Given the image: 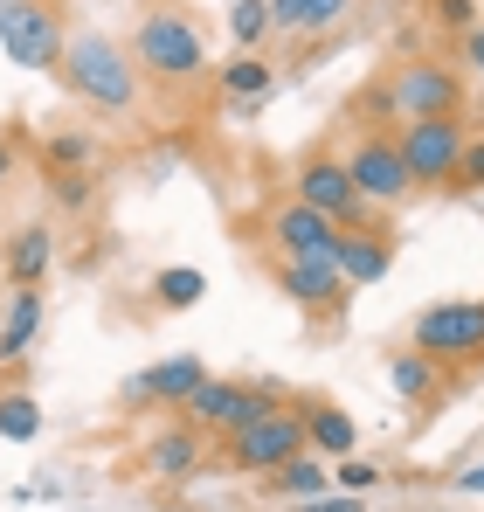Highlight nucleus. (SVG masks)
Instances as JSON below:
<instances>
[{"instance_id": "obj_1", "label": "nucleus", "mask_w": 484, "mask_h": 512, "mask_svg": "<svg viewBox=\"0 0 484 512\" xmlns=\"http://www.w3.org/2000/svg\"><path fill=\"white\" fill-rule=\"evenodd\" d=\"M56 77L77 90L83 104H97V111H132V104H139L132 49H125V42H111V35H97V28H77V35H70L63 70H56Z\"/></svg>"}, {"instance_id": "obj_2", "label": "nucleus", "mask_w": 484, "mask_h": 512, "mask_svg": "<svg viewBox=\"0 0 484 512\" xmlns=\"http://www.w3.org/2000/svg\"><path fill=\"white\" fill-rule=\"evenodd\" d=\"M132 56H139V70L160 77V84H194V77L208 70V42H201V28H194V14L173 7V0L153 7V14L139 21Z\"/></svg>"}, {"instance_id": "obj_3", "label": "nucleus", "mask_w": 484, "mask_h": 512, "mask_svg": "<svg viewBox=\"0 0 484 512\" xmlns=\"http://www.w3.org/2000/svg\"><path fill=\"white\" fill-rule=\"evenodd\" d=\"M415 353H429L436 367H478L484 360V298H443L415 319L408 333Z\"/></svg>"}, {"instance_id": "obj_4", "label": "nucleus", "mask_w": 484, "mask_h": 512, "mask_svg": "<svg viewBox=\"0 0 484 512\" xmlns=\"http://www.w3.org/2000/svg\"><path fill=\"white\" fill-rule=\"evenodd\" d=\"M395 146H402V167L415 187H450L464 173L471 132H464V118H408L395 132Z\"/></svg>"}, {"instance_id": "obj_5", "label": "nucleus", "mask_w": 484, "mask_h": 512, "mask_svg": "<svg viewBox=\"0 0 484 512\" xmlns=\"http://www.w3.org/2000/svg\"><path fill=\"white\" fill-rule=\"evenodd\" d=\"M0 49L21 70H63L70 28H63V14L49 0H0Z\"/></svg>"}, {"instance_id": "obj_6", "label": "nucleus", "mask_w": 484, "mask_h": 512, "mask_svg": "<svg viewBox=\"0 0 484 512\" xmlns=\"http://www.w3.org/2000/svg\"><path fill=\"white\" fill-rule=\"evenodd\" d=\"M305 450H312V443H305V409H284V402L229 436V464H236V471H263V478L284 471V464L305 457Z\"/></svg>"}, {"instance_id": "obj_7", "label": "nucleus", "mask_w": 484, "mask_h": 512, "mask_svg": "<svg viewBox=\"0 0 484 512\" xmlns=\"http://www.w3.org/2000/svg\"><path fill=\"white\" fill-rule=\"evenodd\" d=\"M381 104L402 111V125H408V118H457V104H464V77H457L450 63H402Z\"/></svg>"}, {"instance_id": "obj_8", "label": "nucleus", "mask_w": 484, "mask_h": 512, "mask_svg": "<svg viewBox=\"0 0 484 512\" xmlns=\"http://www.w3.org/2000/svg\"><path fill=\"white\" fill-rule=\"evenodd\" d=\"M346 173H353V187H360V201H367V208H395L408 187H415L408 167H402V146H395L388 132H367V139L353 146Z\"/></svg>"}, {"instance_id": "obj_9", "label": "nucleus", "mask_w": 484, "mask_h": 512, "mask_svg": "<svg viewBox=\"0 0 484 512\" xmlns=\"http://www.w3.org/2000/svg\"><path fill=\"white\" fill-rule=\"evenodd\" d=\"M270 409H277V402H270L263 388H242V381H215V374H208V381H201V395L187 402V423L201 429V436H208V429L236 436V429H249L256 416H270Z\"/></svg>"}, {"instance_id": "obj_10", "label": "nucleus", "mask_w": 484, "mask_h": 512, "mask_svg": "<svg viewBox=\"0 0 484 512\" xmlns=\"http://www.w3.org/2000/svg\"><path fill=\"white\" fill-rule=\"evenodd\" d=\"M298 201L319 208V215H332L339 229H360V222H367V201H360V187H353L346 160H325V153L298 167Z\"/></svg>"}, {"instance_id": "obj_11", "label": "nucleus", "mask_w": 484, "mask_h": 512, "mask_svg": "<svg viewBox=\"0 0 484 512\" xmlns=\"http://www.w3.org/2000/svg\"><path fill=\"white\" fill-rule=\"evenodd\" d=\"M339 236H346V229H339L332 215H319V208H305L298 194L270 215V243H277L284 263H298V256H332V250H339Z\"/></svg>"}, {"instance_id": "obj_12", "label": "nucleus", "mask_w": 484, "mask_h": 512, "mask_svg": "<svg viewBox=\"0 0 484 512\" xmlns=\"http://www.w3.org/2000/svg\"><path fill=\"white\" fill-rule=\"evenodd\" d=\"M277 291L305 312H332L346 298V277H339L332 256H298V263H277Z\"/></svg>"}, {"instance_id": "obj_13", "label": "nucleus", "mask_w": 484, "mask_h": 512, "mask_svg": "<svg viewBox=\"0 0 484 512\" xmlns=\"http://www.w3.org/2000/svg\"><path fill=\"white\" fill-rule=\"evenodd\" d=\"M201 381H208V367L194 360V353H173V360H153L132 388H125V402H194L201 395Z\"/></svg>"}, {"instance_id": "obj_14", "label": "nucleus", "mask_w": 484, "mask_h": 512, "mask_svg": "<svg viewBox=\"0 0 484 512\" xmlns=\"http://www.w3.org/2000/svg\"><path fill=\"white\" fill-rule=\"evenodd\" d=\"M332 263H339L346 291H367V284H381V277L395 270V243H388L381 229H346L339 250H332Z\"/></svg>"}, {"instance_id": "obj_15", "label": "nucleus", "mask_w": 484, "mask_h": 512, "mask_svg": "<svg viewBox=\"0 0 484 512\" xmlns=\"http://www.w3.org/2000/svg\"><path fill=\"white\" fill-rule=\"evenodd\" d=\"M146 471H153L160 485H180V478H194V471H201V429H194V423L160 429V436L146 443Z\"/></svg>"}, {"instance_id": "obj_16", "label": "nucleus", "mask_w": 484, "mask_h": 512, "mask_svg": "<svg viewBox=\"0 0 484 512\" xmlns=\"http://www.w3.org/2000/svg\"><path fill=\"white\" fill-rule=\"evenodd\" d=\"M353 14V0H270V35H325Z\"/></svg>"}, {"instance_id": "obj_17", "label": "nucleus", "mask_w": 484, "mask_h": 512, "mask_svg": "<svg viewBox=\"0 0 484 512\" xmlns=\"http://www.w3.org/2000/svg\"><path fill=\"white\" fill-rule=\"evenodd\" d=\"M49 256H56V236H49L42 222H28V229L7 243V277H14V291H35V284L49 277Z\"/></svg>"}, {"instance_id": "obj_18", "label": "nucleus", "mask_w": 484, "mask_h": 512, "mask_svg": "<svg viewBox=\"0 0 484 512\" xmlns=\"http://www.w3.org/2000/svg\"><path fill=\"white\" fill-rule=\"evenodd\" d=\"M305 443L319 450V457H353V443H360V429L346 409H332V402H312L305 409Z\"/></svg>"}, {"instance_id": "obj_19", "label": "nucleus", "mask_w": 484, "mask_h": 512, "mask_svg": "<svg viewBox=\"0 0 484 512\" xmlns=\"http://www.w3.org/2000/svg\"><path fill=\"white\" fill-rule=\"evenodd\" d=\"M388 388H395L402 402H436L443 367H436L429 353H415V346H408V353H395V360H388Z\"/></svg>"}, {"instance_id": "obj_20", "label": "nucleus", "mask_w": 484, "mask_h": 512, "mask_svg": "<svg viewBox=\"0 0 484 512\" xmlns=\"http://www.w3.org/2000/svg\"><path fill=\"white\" fill-rule=\"evenodd\" d=\"M42 333V291H14L7 305V326H0V360H21Z\"/></svg>"}, {"instance_id": "obj_21", "label": "nucleus", "mask_w": 484, "mask_h": 512, "mask_svg": "<svg viewBox=\"0 0 484 512\" xmlns=\"http://www.w3.org/2000/svg\"><path fill=\"white\" fill-rule=\"evenodd\" d=\"M201 291H208V277L194 270V263H173L153 277V298H160V312H194L201 305Z\"/></svg>"}, {"instance_id": "obj_22", "label": "nucleus", "mask_w": 484, "mask_h": 512, "mask_svg": "<svg viewBox=\"0 0 484 512\" xmlns=\"http://www.w3.org/2000/svg\"><path fill=\"white\" fill-rule=\"evenodd\" d=\"M270 84H277V63H263V56H236V63L222 70V97H229V104H256Z\"/></svg>"}, {"instance_id": "obj_23", "label": "nucleus", "mask_w": 484, "mask_h": 512, "mask_svg": "<svg viewBox=\"0 0 484 512\" xmlns=\"http://www.w3.org/2000/svg\"><path fill=\"white\" fill-rule=\"evenodd\" d=\"M42 160H49V173H90V160H97V139H90V132H49Z\"/></svg>"}, {"instance_id": "obj_24", "label": "nucleus", "mask_w": 484, "mask_h": 512, "mask_svg": "<svg viewBox=\"0 0 484 512\" xmlns=\"http://www.w3.org/2000/svg\"><path fill=\"white\" fill-rule=\"evenodd\" d=\"M229 35H236V56H256V42L270 35V0H236L229 7Z\"/></svg>"}, {"instance_id": "obj_25", "label": "nucleus", "mask_w": 484, "mask_h": 512, "mask_svg": "<svg viewBox=\"0 0 484 512\" xmlns=\"http://www.w3.org/2000/svg\"><path fill=\"white\" fill-rule=\"evenodd\" d=\"M0 436L7 443H35L42 436V409L28 395H0Z\"/></svg>"}, {"instance_id": "obj_26", "label": "nucleus", "mask_w": 484, "mask_h": 512, "mask_svg": "<svg viewBox=\"0 0 484 512\" xmlns=\"http://www.w3.org/2000/svg\"><path fill=\"white\" fill-rule=\"evenodd\" d=\"M270 485H277L284 499H319V492H325V471L312 464V457H291L284 471H270Z\"/></svg>"}, {"instance_id": "obj_27", "label": "nucleus", "mask_w": 484, "mask_h": 512, "mask_svg": "<svg viewBox=\"0 0 484 512\" xmlns=\"http://www.w3.org/2000/svg\"><path fill=\"white\" fill-rule=\"evenodd\" d=\"M429 14H436V28H450V35H471V28H478V0H429Z\"/></svg>"}, {"instance_id": "obj_28", "label": "nucleus", "mask_w": 484, "mask_h": 512, "mask_svg": "<svg viewBox=\"0 0 484 512\" xmlns=\"http://www.w3.org/2000/svg\"><path fill=\"white\" fill-rule=\"evenodd\" d=\"M49 194H56L63 208H90L97 187H90V173H49Z\"/></svg>"}, {"instance_id": "obj_29", "label": "nucleus", "mask_w": 484, "mask_h": 512, "mask_svg": "<svg viewBox=\"0 0 484 512\" xmlns=\"http://www.w3.org/2000/svg\"><path fill=\"white\" fill-rule=\"evenodd\" d=\"M332 478H339V492H374V485H381V471H374L367 457H339Z\"/></svg>"}, {"instance_id": "obj_30", "label": "nucleus", "mask_w": 484, "mask_h": 512, "mask_svg": "<svg viewBox=\"0 0 484 512\" xmlns=\"http://www.w3.org/2000/svg\"><path fill=\"white\" fill-rule=\"evenodd\" d=\"M298 512H367V506H360V492H332V499L319 492V499H298Z\"/></svg>"}, {"instance_id": "obj_31", "label": "nucleus", "mask_w": 484, "mask_h": 512, "mask_svg": "<svg viewBox=\"0 0 484 512\" xmlns=\"http://www.w3.org/2000/svg\"><path fill=\"white\" fill-rule=\"evenodd\" d=\"M457 180H464V187H484V139L464 146V173H457Z\"/></svg>"}, {"instance_id": "obj_32", "label": "nucleus", "mask_w": 484, "mask_h": 512, "mask_svg": "<svg viewBox=\"0 0 484 512\" xmlns=\"http://www.w3.org/2000/svg\"><path fill=\"white\" fill-rule=\"evenodd\" d=\"M457 492H464V499H484V457H478V464H464V471H457Z\"/></svg>"}, {"instance_id": "obj_33", "label": "nucleus", "mask_w": 484, "mask_h": 512, "mask_svg": "<svg viewBox=\"0 0 484 512\" xmlns=\"http://www.w3.org/2000/svg\"><path fill=\"white\" fill-rule=\"evenodd\" d=\"M464 56H471V70H478V77H484V21H478V28H471V35H464Z\"/></svg>"}, {"instance_id": "obj_34", "label": "nucleus", "mask_w": 484, "mask_h": 512, "mask_svg": "<svg viewBox=\"0 0 484 512\" xmlns=\"http://www.w3.org/2000/svg\"><path fill=\"white\" fill-rule=\"evenodd\" d=\"M7 173H14V153H7V146H0V180H7Z\"/></svg>"}, {"instance_id": "obj_35", "label": "nucleus", "mask_w": 484, "mask_h": 512, "mask_svg": "<svg viewBox=\"0 0 484 512\" xmlns=\"http://www.w3.org/2000/svg\"><path fill=\"white\" fill-rule=\"evenodd\" d=\"M166 512H187V506H166Z\"/></svg>"}]
</instances>
